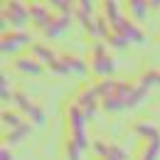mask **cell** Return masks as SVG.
Listing matches in <instances>:
<instances>
[{
    "label": "cell",
    "mask_w": 160,
    "mask_h": 160,
    "mask_svg": "<svg viewBox=\"0 0 160 160\" xmlns=\"http://www.w3.org/2000/svg\"><path fill=\"white\" fill-rule=\"evenodd\" d=\"M96 91L101 96V108L108 113L131 111L148 96V89L140 86L138 81H118V79H99Z\"/></svg>",
    "instance_id": "cell-1"
},
{
    "label": "cell",
    "mask_w": 160,
    "mask_h": 160,
    "mask_svg": "<svg viewBox=\"0 0 160 160\" xmlns=\"http://www.w3.org/2000/svg\"><path fill=\"white\" fill-rule=\"evenodd\" d=\"M89 72L96 77V79H111L113 72H116V62L111 57L108 47L103 44V40H94L89 47Z\"/></svg>",
    "instance_id": "cell-2"
},
{
    "label": "cell",
    "mask_w": 160,
    "mask_h": 160,
    "mask_svg": "<svg viewBox=\"0 0 160 160\" xmlns=\"http://www.w3.org/2000/svg\"><path fill=\"white\" fill-rule=\"evenodd\" d=\"M30 22V2L2 0V30H25Z\"/></svg>",
    "instance_id": "cell-3"
},
{
    "label": "cell",
    "mask_w": 160,
    "mask_h": 160,
    "mask_svg": "<svg viewBox=\"0 0 160 160\" xmlns=\"http://www.w3.org/2000/svg\"><path fill=\"white\" fill-rule=\"evenodd\" d=\"M72 101L86 113L89 121L94 118L96 111L101 108V96H99V91H96V84H81L79 89H77V94L72 96Z\"/></svg>",
    "instance_id": "cell-4"
},
{
    "label": "cell",
    "mask_w": 160,
    "mask_h": 160,
    "mask_svg": "<svg viewBox=\"0 0 160 160\" xmlns=\"http://www.w3.org/2000/svg\"><path fill=\"white\" fill-rule=\"evenodd\" d=\"M32 35L27 30H2V37H0V49L2 54H18L25 47H32Z\"/></svg>",
    "instance_id": "cell-5"
},
{
    "label": "cell",
    "mask_w": 160,
    "mask_h": 160,
    "mask_svg": "<svg viewBox=\"0 0 160 160\" xmlns=\"http://www.w3.org/2000/svg\"><path fill=\"white\" fill-rule=\"evenodd\" d=\"M12 103H15V108L20 111L22 116H27V121H30V123H35V126H42V123H44V118H47L44 108H42V106L32 99V96H27V94H22V91H15Z\"/></svg>",
    "instance_id": "cell-6"
},
{
    "label": "cell",
    "mask_w": 160,
    "mask_h": 160,
    "mask_svg": "<svg viewBox=\"0 0 160 160\" xmlns=\"http://www.w3.org/2000/svg\"><path fill=\"white\" fill-rule=\"evenodd\" d=\"M111 30L118 32V35H123L131 44H143V42H145V32L140 30V25L133 20V18H126V15H123L116 25H111Z\"/></svg>",
    "instance_id": "cell-7"
},
{
    "label": "cell",
    "mask_w": 160,
    "mask_h": 160,
    "mask_svg": "<svg viewBox=\"0 0 160 160\" xmlns=\"http://www.w3.org/2000/svg\"><path fill=\"white\" fill-rule=\"evenodd\" d=\"M77 20L74 15H64V12H54V18H52V22L42 30L44 32V37L47 40H59V37H64L67 32H69V27H72V22Z\"/></svg>",
    "instance_id": "cell-8"
},
{
    "label": "cell",
    "mask_w": 160,
    "mask_h": 160,
    "mask_svg": "<svg viewBox=\"0 0 160 160\" xmlns=\"http://www.w3.org/2000/svg\"><path fill=\"white\" fill-rule=\"evenodd\" d=\"M54 18V10L44 2V0H32L30 2V25H35L37 30H44Z\"/></svg>",
    "instance_id": "cell-9"
},
{
    "label": "cell",
    "mask_w": 160,
    "mask_h": 160,
    "mask_svg": "<svg viewBox=\"0 0 160 160\" xmlns=\"http://www.w3.org/2000/svg\"><path fill=\"white\" fill-rule=\"evenodd\" d=\"M12 69H15V72H20V74H27V77H40V74H44V69H47V67H44L37 57H32V54L27 52V54H18V57H15Z\"/></svg>",
    "instance_id": "cell-10"
},
{
    "label": "cell",
    "mask_w": 160,
    "mask_h": 160,
    "mask_svg": "<svg viewBox=\"0 0 160 160\" xmlns=\"http://www.w3.org/2000/svg\"><path fill=\"white\" fill-rule=\"evenodd\" d=\"M91 150L99 155V160H128L126 150L108 140H91Z\"/></svg>",
    "instance_id": "cell-11"
},
{
    "label": "cell",
    "mask_w": 160,
    "mask_h": 160,
    "mask_svg": "<svg viewBox=\"0 0 160 160\" xmlns=\"http://www.w3.org/2000/svg\"><path fill=\"white\" fill-rule=\"evenodd\" d=\"M30 54H32V57H37V59H40L47 69H49V67L57 62V57H59V52H57L52 44H44V42H32Z\"/></svg>",
    "instance_id": "cell-12"
},
{
    "label": "cell",
    "mask_w": 160,
    "mask_h": 160,
    "mask_svg": "<svg viewBox=\"0 0 160 160\" xmlns=\"http://www.w3.org/2000/svg\"><path fill=\"white\" fill-rule=\"evenodd\" d=\"M62 57H64V62H67V67H69L72 74H79V77L91 74V72H89V59H86V57H81V54H77V52H64Z\"/></svg>",
    "instance_id": "cell-13"
},
{
    "label": "cell",
    "mask_w": 160,
    "mask_h": 160,
    "mask_svg": "<svg viewBox=\"0 0 160 160\" xmlns=\"http://www.w3.org/2000/svg\"><path fill=\"white\" fill-rule=\"evenodd\" d=\"M123 8L128 10V15L136 22H143L150 15V2L148 0H123Z\"/></svg>",
    "instance_id": "cell-14"
},
{
    "label": "cell",
    "mask_w": 160,
    "mask_h": 160,
    "mask_svg": "<svg viewBox=\"0 0 160 160\" xmlns=\"http://www.w3.org/2000/svg\"><path fill=\"white\" fill-rule=\"evenodd\" d=\"M123 10H126V8L121 5V0H101V15L111 22V25H116V22L123 18Z\"/></svg>",
    "instance_id": "cell-15"
},
{
    "label": "cell",
    "mask_w": 160,
    "mask_h": 160,
    "mask_svg": "<svg viewBox=\"0 0 160 160\" xmlns=\"http://www.w3.org/2000/svg\"><path fill=\"white\" fill-rule=\"evenodd\" d=\"M133 133H136L140 140L160 138V128L153 123V121H136V123H133Z\"/></svg>",
    "instance_id": "cell-16"
},
{
    "label": "cell",
    "mask_w": 160,
    "mask_h": 160,
    "mask_svg": "<svg viewBox=\"0 0 160 160\" xmlns=\"http://www.w3.org/2000/svg\"><path fill=\"white\" fill-rule=\"evenodd\" d=\"M160 155V138H153V140H140V150L136 160H158Z\"/></svg>",
    "instance_id": "cell-17"
},
{
    "label": "cell",
    "mask_w": 160,
    "mask_h": 160,
    "mask_svg": "<svg viewBox=\"0 0 160 160\" xmlns=\"http://www.w3.org/2000/svg\"><path fill=\"white\" fill-rule=\"evenodd\" d=\"M25 123H30V121H25L18 108H5L2 111V126H5V131H12V128H20Z\"/></svg>",
    "instance_id": "cell-18"
},
{
    "label": "cell",
    "mask_w": 160,
    "mask_h": 160,
    "mask_svg": "<svg viewBox=\"0 0 160 160\" xmlns=\"http://www.w3.org/2000/svg\"><path fill=\"white\" fill-rule=\"evenodd\" d=\"M30 123H25V126H20V128H12V131H5V136H2V143L5 145H18L20 140H25L27 136H30Z\"/></svg>",
    "instance_id": "cell-19"
},
{
    "label": "cell",
    "mask_w": 160,
    "mask_h": 160,
    "mask_svg": "<svg viewBox=\"0 0 160 160\" xmlns=\"http://www.w3.org/2000/svg\"><path fill=\"white\" fill-rule=\"evenodd\" d=\"M138 84H140V86H145V89H155V86H160V67H150V69L140 72Z\"/></svg>",
    "instance_id": "cell-20"
},
{
    "label": "cell",
    "mask_w": 160,
    "mask_h": 160,
    "mask_svg": "<svg viewBox=\"0 0 160 160\" xmlns=\"http://www.w3.org/2000/svg\"><path fill=\"white\" fill-rule=\"evenodd\" d=\"M54 12H64V15H74L77 12V2L79 0H44Z\"/></svg>",
    "instance_id": "cell-21"
},
{
    "label": "cell",
    "mask_w": 160,
    "mask_h": 160,
    "mask_svg": "<svg viewBox=\"0 0 160 160\" xmlns=\"http://www.w3.org/2000/svg\"><path fill=\"white\" fill-rule=\"evenodd\" d=\"M0 96H2V103H12L15 99V91H12V86H10V79H8V74H2L0 77Z\"/></svg>",
    "instance_id": "cell-22"
},
{
    "label": "cell",
    "mask_w": 160,
    "mask_h": 160,
    "mask_svg": "<svg viewBox=\"0 0 160 160\" xmlns=\"http://www.w3.org/2000/svg\"><path fill=\"white\" fill-rule=\"evenodd\" d=\"M106 44H113V47H116V49H123V47H128V44H131V42L126 40V37H123V35H118V32H111V35H108V37H106Z\"/></svg>",
    "instance_id": "cell-23"
},
{
    "label": "cell",
    "mask_w": 160,
    "mask_h": 160,
    "mask_svg": "<svg viewBox=\"0 0 160 160\" xmlns=\"http://www.w3.org/2000/svg\"><path fill=\"white\" fill-rule=\"evenodd\" d=\"M0 160H15V158H12V153L8 150V145H5V143H2V148H0Z\"/></svg>",
    "instance_id": "cell-24"
},
{
    "label": "cell",
    "mask_w": 160,
    "mask_h": 160,
    "mask_svg": "<svg viewBox=\"0 0 160 160\" xmlns=\"http://www.w3.org/2000/svg\"><path fill=\"white\" fill-rule=\"evenodd\" d=\"M150 2V10H160V0H148Z\"/></svg>",
    "instance_id": "cell-25"
},
{
    "label": "cell",
    "mask_w": 160,
    "mask_h": 160,
    "mask_svg": "<svg viewBox=\"0 0 160 160\" xmlns=\"http://www.w3.org/2000/svg\"><path fill=\"white\" fill-rule=\"evenodd\" d=\"M79 2H94V0H79Z\"/></svg>",
    "instance_id": "cell-26"
}]
</instances>
